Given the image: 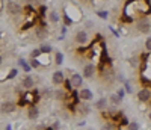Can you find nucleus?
<instances>
[{"label":"nucleus","instance_id":"obj_30","mask_svg":"<svg viewBox=\"0 0 151 130\" xmlns=\"http://www.w3.org/2000/svg\"><path fill=\"white\" fill-rule=\"evenodd\" d=\"M50 95H52V91H48V89H44V91H42V95H41V97H42V98H48Z\"/></svg>","mask_w":151,"mask_h":130},{"label":"nucleus","instance_id":"obj_2","mask_svg":"<svg viewBox=\"0 0 151 130\" xmlns=\"http://www.w3.org/2000/svg\"><path fill=\"white\" fill-rule=\"evenodd\" d=\"M136 27L141 33H148L151 30V21L148 18H141L139 21L136 23Z\"/></svg>","mask_w":151,"mask_h":130},{"label":"nucleus","instance_id":"obj_5","mask_svg":"<svg viewBox=\"0 0 151 130\" xmlns=\"http://www.w3.org/2000/svg\"><path fill=\"white\" fill-rule=\"evenodd\" d=\"M6 9H8V12L11 15H18V14H21V6L20 5H17L15 2H8V5H6Z\"/></svg>","mask_w":151,"mask_h":130},{"label":"nucleus","instance_id":"obj_31","mask_svg":"<svg viewBox=\"0 0 151 130\" xmlns=\"http://www.w3.org/2000/svg\"><path fill=\"white\" fill-rule=\"evenodd\" d=\"M116 94H118V97H119V98H122V97H124V94H125V89H124V88H119V89L116 91Z\"/></svg>","mask_w":151,"mask_h":130},{"label":"nucleus","instance_id":"obj_4","mask_svg":"<svg viewBox=\"0 0 151 130\" xmlns=\"http://www.w3.org/2000/svg\"><path fill=\"white\" fill-rule=\"evenodd\" d=\"M70 83H71L73 89H79L83 85V76H80L77 73H73L71 77H70Z\"/></svg>","mask_w":151,"mask_h":130},{"label":"nucleus","instance_id":"obj_21","mask_svg":"<svg viewBox=\"0 0 151 130\" xmlns=\"http://www.w3.org/2000/svg\"><path fill=\"white\" fill-rule=\"evenodd\" d=\"M127 130H139V124L136 121H130L129 126H127Z\"/></svg>","mask_w":151,"mask_h":130},{"label":"nucleus","instance_id":"obj_35","mask_svg":"<svg viewBox=\"0 0 151 130\" xmlns=\"http://www.w3.org/2000/svg\"><path fill=\"white\" fill-rule=\"evenodd\" d=\"M64 21H65V24H67V26H68V24H71V23H73V21H71V20H70V18H68V17H67V15H64Z\"/></svg>","mask_w":151,"mask_h":130},{"label":"nucleus","instance_id":"obj_24","mask_svg":"<svg viewBox=\"0 0 151 130\" xmlns=\"http://www.w3.org/2000/svg\"><path fill=\"white\" fill-rule=\"evenodd\" d=\"M107 14H109L107 11H98V12H97V15H98L100 18H103V20H106V18H107Z\"/></svg>","mask_w":151,"mask_h":130},{"label":"nucleus","instance_id":"obj_43","mask_svg":"<svg viewBox=\"0 0 151 130\" xmlns=\"http://www.w3.org/2000/svg\"><path fill=\"white\" fill-rule=\"evenodd\" d=\"M8 2H12V0H8Z\"/></svg>","mask_w":151,"mask_h":130},{"label":"nucleus","instance_id":"obj_19","mask_svg":"<svg viewBox=\"0 0 151 130\" xmlns=\"http://www.w3.org/2000/svg\"><path fill=\"white\" fill-rule=\"evenodd\" d=\"M33 24H35V20H33V18H30L29 21H26V23H24V24L21 26V30H27L29 27H32Z\"/></svg>","mask_w":151,"mask_h":130},{"label":"nucleus","instance_id":"obj_34","mask_svg":"<svg viewBox=\"0 0 151 130\" xmlns=\"http://www.w3.org/2000/svg\"><path fill=\"white\" fill-rule=\"evenodd\" d=\"M103 130H113V126H112V124H109V123H107V124H106V126H104V127H103Z\"/></svg>","mask_w":151,"mask_h":130},{"label":"nucleus","instance_id":"obj_28","mask_svg":"<svg viewBox=\"0 0 151 130\" xmlns=\"http://www.w3.org/2000/svg\"><path fill=\"white\" fill-rule=\"evenodd\" d=\"M40 65H41V64H40V61H38V59H32V61H30V67H32V68H38Z\"/></svg>","mask_w":151,"mask_h":130},{"label":"nucleus","instance_id":"obj_42","mask_svg":"<svg viewBox=\"0 0 151 130\" xmlns=\"http://www.w3.org/2000/svg\"><path fill=\"white\" fill-rule=\"evenodd\" d=\"M0 36H2V30H0Z\"/></svg>","mask_w":151,"mask_h":130},{"label":"nucleus","instance_id":"obj_33","mask_svg":"<svg viewBox=\"0 0 151 130\" xmlns=\"http://www.w3.org/2000/svg\"><path fill=\"white\" fill-rule=\"evenodd\" d=\"M45 11H47V9H45V6H41V8H40V15H41V17H44V15H45Z\"/></svg>","mask_w":151,"mask_h":130},{"label":"nucleus","instance_id":"obj_15","mask_svg":"<svg viewBox=\"0 0 151 130\" xmlns=\"http://www.w3.org/2000/svg\"><path fill=\"white\" fill-rule=\"evenodd\" d=\"M48 20H50V23H58L59 21V14H58L56 11L48 12Z\"/></svg>","mask_w":151,"mask_h":130},{"label":"nucleus","instance_id":"obj_7","mask_svg":"<svg viewBox=\"0 0 151 130\" xmlns=\"http://www.w3.org/2000/svg\"><path fill=\"white\" fill-rule=\"evenodd\" d=\"M15 110V103L14 101H5L0 106V112L2 113H12Z\"/></svg>","mask_w":151,"mask_h":130},{"label":"nucleus","instance_id":"obj_38","mask_svg":"<svg viewBox=\"0 0 151 130\" xmlns=\"http://www.w3.org/2000/svg\"><path fill=\"white\" fill-rule=\"evenodd\" d=\"M148 118H150V121H151V112L148 113Z\"/></svg>","mask_w":151,"mask_h":130},{"label":"nucleus","instance_id":"obj_13","mask_svg":"<svg viewBox=\"0 0 151 130\" xmlns=\"http://www.w3.org/2000/svg\"><path fill=\"white\" fill-rule=\"evenodd\" d=\"M38 116H40V110H38V108H35V106H32L29 110H27V118L29 120H32V121H35Z\"/></svg>","mask_w":151,"mask_h":130},{"label":"nucleus","instance_id":"obj_17","mask_svg":"<svg viewBox=\"0 0 151 130\" xmlns=\"http://www.w3.org/2000/svg\"><path fill=\"white\" fill-rule=\"evenodd\" d=\"M55 64L56 65H62V64H64V55H62L60 51H56V55H55Z\"/></svg>","mask_w":151,"mask_h":130},{"label":"nucleus","instance_id":"obj_23","mask_svg":"<svg viewBox=\"0 0 151 130\" xmlns=\"http://www.w3.org/2000/svg\"><path fill=\"white\" fill-rule=\"evenodd\" d=\"M55 97H56L58 100H62V98L65 97V94H64V91H60V89H58L56 92H55Z\"/></svg>","mask_w":151,"mask_h":130},{"label":"nucleus","instance_id":"obj_9","mask_svg":"<svg viewBox=\"0 0 151 130\" xmlns=\"http://www.w3.org/2000/svg\"><path fill=\"white\" fill-rule=\"evenodd\" d=\"M52 82L55 83V85H62L65 82V76H64V73H62L60 70H58V71H55L53 73V76H52Z\"/></svg>","mask_w":151,"mask_h":130},{"label":"nucleus","instance_id":"obj_1","mask_svg":"<svg viewBox=\"0 0 151 130\" xmlns=\"http://www.w3.org/2000/svg\"><path fill=\"white\" fill-rule=\"evenodd\" d=\"M64 15H67L73 23L74 21H80L82 20V11L77 5H74L73 2L71 3H65L64 6Z\"/></svg>","mask_w":151,"mask_h":130},{"label":"nucleus","instance_id":"obj_27","mask_svg":"<svg viewBox=\"0 0 151 130\" xmlns=\"http://www.w3.org/2000/svg\"><path fill=\"white\" fill-rule=\"evenodd\" d=\"M42 53H41V50L40 48H38V50H35V51H32V59H38V58H40Z\"/></svg>","mask_w":151,"mask_h":130},{"label":"nucleus","instance_id":"obj_14","mask_svg":"<svg viewBox=\"0 0 151 130\" xmlns=\"http://www.w3.org/2000/svg\"><path fill=\"white\" fill-rule=\"evenodd\" d=\"M121 101H122V98H119L118 94H112V95L109 97V103H112V105H115V106L121 105Z\"/></svg>","mask_w":151,"mask_h":130},{"label":"nucleus","instance_id":"obj_26","mask_svg":"<svg viewBox=\"0 0 151 130\" xmlns=\"http://www.w3.org/2000/svg\"><path fill=\"white\" fill-rule=\"evenodd\" d=\"M17 74H18L17 68H12V70H9V74H8V79H12V77H15Z\"/></svg>","mask_w":151,"mask_h":130},{"label":"nucleus","instance_id":"obj_39","mask_svg":"<svg viewBox=\"0 0 151 130\" xmlns=\"http://www.w3.org/2000/svg\"><path fill=\"white\" fill-rule=\"evenodd\" d=\"M0 11H2V0H0Z\"/></svg>","mask_w":151,"mask_h":130},{"label":"nucleus","instance_id":"obj_18","mask_svg":"<svg viewBox=\"0 0 151 130\" xmlns=\"http://www.w3.org/2000/svg\"><path fill=\"white\" fill-rule=\"evenodd\" d=\"M41 53L42 55H50V53H52V50H53V47L52 46H47V44H44V46H41Z\"/></svg>","mask_w":151,"mask_h":130},{"label":"nucleus","instance_id":"obj_29","mask_svg":"<svg viewBox=\"0 0 151 130\" xmlns=\"http://www.w3.org/2000/svg\"><path fill=\"white\" fill-rule=\"evenodd\" d=\"M145 48L148 50V53H151V36L147 38V41H145Z\"/></svg>","mask_w":151,"mask_h":130},{"label":"nucleus","instance_id":"obj_40","mask_svg":"<svg viewBox=\"0 0 151 130\" xmlns=\"http://www.w3.org/2000/svg\"><path fill=\"white\" fill-rule=\"evenodd\" d=\"M45 130H53V129H52V127H47V129H45Z\"/></svg>","mask_w":151,"mask_h":130},{"label":"nucleus","instance_id":"obj_10","mask_svg":"<svg viewBox=\"0 0 151 130\" xmlns=\"http://www.w3.org/2000/svg\"><path fill=\"white\" fill-rule=\"evenodd\" d=\"M74 41L77 43V44H86L88 43V33L85 32V30H79L77 33H76V36H74Z\"/></svg>","mask_w":151,"mask_h":130},{"label":"nucleus","instance_id":"obj_16","mask_svg":"<svg viewBox=\"0 0 151 130\" xmlns=\"http://www.w3.org/2000/svg\"><path fill=\"white\" fill-rule=\"evenodd\" d=\"M18 64H20V67H21V68H23L24 71H27V73H29V71L32 70V67H30V64H27V62L24 61V59H20V61H18Z\"/></svg>","mask_w":151,"mask_h":130},{"label":"nucleus","instance_id":"obj_36","mask_svg":"<svg viewBox=\"0 0 151 130\" xmlns=\"http://www.w3.org/2000/svg\"><path fill=\"white\" fill-rule=\"evenodd\" d=\"M59 127H60V126H59V121H56V123L53 124V127H52V129H53V130H59Z\"/></svg>","mask_w":151,"mask_h":130},{"label":"nucleus","instance_id":"obj_41","mask_svg":"<svg viewBox=\"0 0 151 130\" xmlns=\"http://www.w3.org/2000/svg\"><path fill=\"white\" fill-rule=\"evenodd\" d=\"M6 130H11V127H8V129H6Z\"/></svg>","mask_w":151,"mask_h":130},{"label":"nucleus","instance_id":"obj_3","mask_svg":"<svg viewBox=\"0 0 151 130\" xmlns=\"http://www.w3.org/2000/svg\"><path fill=\"white\" fill-rule=\"evenodd\" d=\"M137 100L141 103H150L151 101V89L150 88H142L137 92Z\"/></svg>","mask_w":151,"mask_h":130},{"label":"nucleus","instance_id":"obj_11","mask_svg":"<svg viewBox=\"0 0 151 130\" xmlns=\"http://www.w3.org/2000/svg\"><path fill=\"white\" fill-rule=\"evenodd\" d=\"M21 85H23V88H24V89H32V88L35 86V80H33V77L26 76V77H24V79L21 80Z\"/></svg>","mask_w":151,"mask_h":130},{"label":"nucleus","instance_id":"obj_25","mask_svg":"<svg viewBox=\"0 0 151 130\" xmlns=\"http://www.w3.org/2000/svg\"><path fill=\"white\" fill-rule=\"evenodd\" d=\"M124 89H125V92H127V94H132V92H133L132 85H130L129 82H125V83H124Z\"/></svg>","mask_w":151,"mask_h":130},{"label":"nucleus","instance_id":"obj_22","mask_svg":"<svg viewBox=\"0 0 151 130\" xmlns=\"http://www.w3.org/2000/svg\"><path fill=\"white\" fill-rule=\"evenodd\" d=\"M79 110L86 115V113H89V106H88V105H80V106H79Z\"/></svg>","mask_w":151,"mask_h":130},{"label":"nucleus","instance_id":"obj_20","mask_svg":"<svg viewBox=\"0 0 151 130\" xmlns=\"http://www.w3.org/2000/svg\"><path fill=\"white\" fill-rule=\"evenodd\" d=\"M40 58H41V59H38V61H40L41 65H48V64H50V58H48L47 55H41Z\"/></svg>","mask_w":151,"mask_h":130},{"label":"nucleus","instance_id":"obj_37","mask_svg":"<svg viewBox=\"0 0 151 130\" xmlns=\"http://www.w3.org/2000/svg\"><path fill=\"white\" fill-rule=\"evenodd\" d=\"M2 62H3V58H2V55H0V65H2Z\"/></svg>","mask_w":151,"mask_h":130},{"label":"nucleus","instance_id":"obj_8","mask_svg":"<svg viewBox=\"0 0 151 130\" xmlns=\"http://www.w3.org/2000/svg\"><path fill=\"white\" fill-rule=\"evenodd\" d=\"M95 65L94 64H86L85 67H83V76H85V79H91V77L95 74Z\"/></svg>","mask_w":151,"mask_h":130},{"label":"nucleus","instance_id":"obj_32","mask_svg":"<svg viewBox=\"0 0 151 130\" xmlns=\"http://www.w3.org/2000/svg\"><path fill=\"white\" fill-rule=\"evenodd\" d=\"M130 65H132V67H137V65H139V62H137L136 58H132V59H130Z\"/></svg>","mask_w":151,"mask_h":130},{"label":"nucleus","instance_id":"obj_6","mask_svg":"<svg viewBox=\"0 0 151 130\" xmlns=\"http://www.w3.org/2000/svg\"><path fill=\"white\" fill-rule=\"evenodd\" d=\"M92 98H94V94H92V91H91V89H88V88L80 89V92H79V100H83V101H91Z\"/></svg>","mask_w":151,"mask_h":130},{"label":"nucleus","instance_id":"obj_12","mask_svg":"<svg viewBox=\"0 0 151 130\" xmlns=\"http://www.w3.org/2000/svg\"><path fill=\"white\" fill-rule=\"evenodd\" d=\"M107 106H109V101H107L106 98H98V100L95 101V109H97V110H106Z\"/></svg>","mask_w":151,"mask_h":130}]
</instances>
